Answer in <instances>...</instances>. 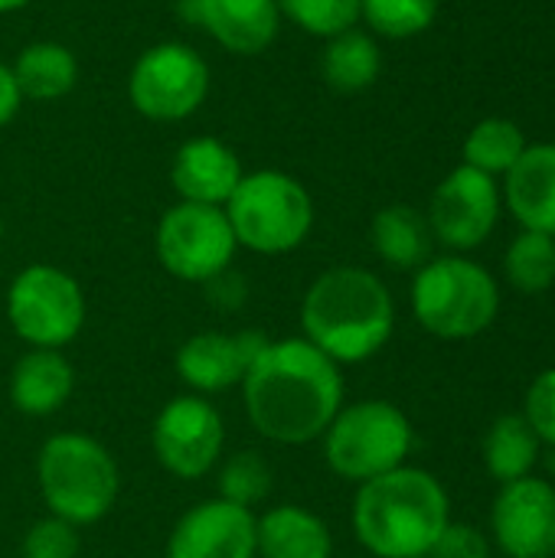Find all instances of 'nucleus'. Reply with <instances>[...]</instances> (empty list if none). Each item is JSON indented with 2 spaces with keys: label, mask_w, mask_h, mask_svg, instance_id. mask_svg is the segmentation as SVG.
I'll use <instances>...</instances> for the list:
<instances>
[{
  "label": "nucleus",
  "mask_w": 555,
  "mask_h": 558,
  "mask_svg": "<svg viewBox=\"0 0 555 558\" xmlns=\"http://www.w3.org/2000/svg\"><path fill=\"white\" fill-rule=\"evenodd\" d=\"M239 389L252 428L285 448L321 441L347 396L340 366L304 337L268 340Z\"/></svg>",
  "instance_id": "nucleus-1"
},
{
  "label": "nucleus",
  "mask_w": 555,
  "mask_h": 558,
  "mask_svg": "<svg viewBox=\"0 0 555 558\" xmlns=\"http://www.w3.org/2000/svg\"><path fill=\"white\" fill-rule=\"evenodd\" d=\"M396 333V301L386 281L360 265L327 268L301 298V337L337 366H357L386 350Z\"/></svg>",
  "instance_id": "nucleus-2"
},
{
  "label": "nucleus",
  "mask_w": 555,
  "mask_h": 558,
  "mask_svg": "<svg viewBox=\"0 0 555 558\" xmlns=\"http://www.w3.org/2000/svg\"><path fill=\"white\" fill-rule=\"evenodd\" d=\"M350 523L370 556L429 558L451 523V500L432 471L402 464L357 487Z\"/></svg>",
  "instance_id": "nucleus-3"
},
{
  "label": "nucleus",
  "mask_w": 555,
  "mask_h": 558,
  "mask_svg": "<svg viewBox=\"0 0 555 558\" xmlns=\"http://www.w3.org/2000/svg\"><path fill=\"white\" fill-rule=\"evenodd\" d=\"M36 484L49 517L85 530L111 513L121 490V471L98 438L59 432L49 435L36 454Z\"/></svg>",
  "instance_id": "nucleus-4"
},
{
  "label": "nucleus",
  "mask_w": 555,
  "mask_h": 558,
  "mask_svg": "<svg viewBox=\"0 0 555 558\" xmlns=\"http://www.w3.org/2000/svg\"><path fill=\"white\" fill-rule=\"evenodd\" d=\"M412 314L438 340H474L500 314V284L474 258L432 255L412 278Z\"/></svg>",
  "instance_id": "nucleus-5"
},
{
  "label": "nucleus",
  "mask_w": 555,
  "mask_h": 558,
  "mask_svg": "<svg viewBox=\"0 0 555 558\" xmlns=\"http://www.w3.org/2000/svg\"><path fill=\"white\" fill-rule=\"evenodd\" d=\"M239 248L255 255H288L314 229V199L304 183L285 170L245 173L222 206Z\"/></svg>",
  "instance_id": "nucleus-6"
},
{
  "label": "nucleus",
  "mask_w": 555,
  "mask_h": 558,
  "mask_svg": "<svg viewBox=\"0 0 555 558\" xmlns=\"http://www.w3.org/2000/svg\"><path fill=\"white\" fill-rule=\"evenodd\" d=\"M321 445L327 468L340 481L360 487L402 468L412 454L415 432L409 415L396 402L360 399L334 415Z\"/></svg>",
  "instance_id": "nucleus-7"
},
{
  "label": "nucleus",
  "mask_w": 555,
  "mask_h": 558,
  "mask_svg": "<svg viewBox=\"0 0 555 558\" xmlns=\"http://www.w3.org/2000/svg\"><path fill=\"white\" fill-rule=\"evenodd\" d=\"M82 284L46 262L26 265L7 288V320L29 350H62L85 327Z\"/></svg>",
  "instance_id": "nucleus-8"
},
{
  "label": "nucleus",
  "mask_w": 555,
  "mask_h": 558,
  "mask_svg": "<svg viewBox=\"0 0 555 558\" xmlns=\"http://www.w3.org/2000/svg\"><path fill=\"white\" fill-rule=\"evenodd\" d=\"M154 252L164 271L186 284H213L232 268L239 242L222 206L177 203L170 206L154 232Z\"/></svg>",
  "instance_id": "nucleus-9"
},
{
  "label": "nucleus",
  "mask_w": 555,
  "mask_h": 558,
  "mask_svg": "<svg viewBox=\"0 0 555 558\" xmlns=\"http://www.w3.org/2000/svg\"><path fill=\"white\" fill-rule=\"evenodd\" d=\"M209 95V65L186 43H157L137 56L128 75V98L147 121H186Z\"/></svg>",
  "instance_id": "nucleus-10"
},
{
  "label": "nucleus",
  "mask_w": 555,
  "mask_h": 558,
  "mask_svg": "<svg viewBox=\"0 0 555 558\" xmlns=\"http://www.w3.org/2000/svg\"><path fill=\"white\" fill-rule=\"evenodd\" d=\"M150 448L170 477L203 481L222 458L226 422L206 396L183 392L157 412L150 425Z\"/></svg>",
  "instance_id": "nucleus-11"
},
{
  "label": "nucleus",
  "mask_w": 555,
  "mask_h": 558,
  "mask_svg": "<svg viewBox=\"0 0 555 558\" xmlns=\"http://www.w3.org/2000/svg\"><path fill=\"white\" fill-rule=\"evenodd\" d=\"M500 209H504V196L497 177H487L461 163L435 186L425 216L435 242H442L455 255H464L491 239Z\"/></svg>",
  "instance_id": "nucleus-12"
},
{
  "label": "nucleus",
  "mask_w": 555,
  "mask_h": 558,
  "mask_svg": "<svg viewBox=\"0 0 555 558\" xmlns=\"http://www.w3.org/2000/svg\"><path fill=\"white\" fill-rule=\"evenodd\" d=\"M491 536L507 558H555V484L536 474L500 484Z\"/></svg>",
  "instance_id": "nucleus-13"
},
{
  "label": "nucleus",
  "mask_w": 555,
  "mask_h": 558,
  "mask_svg": "<svg viewBox=\"0 0 555 558\" xmlns=\"http://www.w3.org/2000/svg\"><path fill=\"white\" fill-rule=\"evenodd\" d=\"M265 343L268 337L258 330H239V333L203 330L180 343L173 356V369L190 392L209 399L242 386Z\"/></svg>",
  "instance_id": "nucleus-14"
},
{
  "label": "nucleus",
  "mask_w": 555,
  "mask_h": 558,
  "mask_svg": "<svg viewBox=\"0 0 555 558\" xmlns=\"http://www.w3.org/2000/svg\"><path fill=\"white\" fill-rule=\"evenodd\" d=\"M255 510L209 497L190 507L167 536V558H258Z\"/></svg>",
  "instance_id": "nucleus-15"
},
{
  "label": "nucleus",
  "mask_w": 555,
  "mask_h": 558,
  "mask_svg": "<svg viewBox=\"0 0 555 558\" xmlns=\"http://www.w3.org/2000/svg\"><path fill=\"white\" fill-rule=\"evenodd\" d=\"M177 13L236 56L265 52L281 29L275 0H177Z\"/></svg>",
  "instance_id": "nucleus-16"
},
{
  "label": "nucleus",
  "mask_w": 555,
  "mask_h": 558,
  "mask_svg": "<svg viewBox=\"0 0 555 558\" xmlns=\"http://www.w3.org/2000/svg\"><path fill=\"white\" fill-rule=\"evenodd\" d=\"M245 177L239 154L219 137H190L170 163V183L183 203L226 206Z\"/></svg>",
  "instance_id": "nucleus-17"
},
{
  "label": "nucleus",
  "mask_w": 555,
  "mask_h": 558,
  "mask_svg": "<svg viewBox=\"0 0 555 558\" xmlns=\"http://www.w3.org/2000/svg\"><path fill=\"white\" fill-rule=\"evenodd\" d=\"M500 196L523 229L555 235V144H527L504 173Z\"/></svg>",
  "instance_id": "nucleus-18"
},
{
  "label": "nucleus",
  "mask_w": 555,
  "mask_h": 558,
  "mask_svg": "<svg viewBox=\"0 0 555 558\" xmlns=\"http://www.w3.org/2000/svg\"><path fill=\"white\" fill-rule=\"evenodd\" d=\"M75 392V369L62 350H26L10 369V402L20 415H56Z\"/></svg>",
  "instance_id": "nucleus-19"
},
{
  "label": "nucleus",
  "mask_w": 555,
  "mask_h": 558,
  "mask_svg": "<svg viewBox=\"0 0 555 558\" xmlns=\"http://www.w3.org/2000/svg\"><path fill=\"white\" fill-rule=\"evenodd\" d=\"M258 558H334L330 526L301 504H278L255 520Z\"/></svg>",
  "instance_id": "nucleus-20"
},
{
  "label": "nucleus",
  "mask_w": 555,
  "mask_h": 558,
  "mask_svg": "<svg viewBox=\"0 0 555 558\" xmlns=\"http://www.w3.org/2000/svg\"><path fill=\"white\" fill-rule=\"evenodd\" d=\"M370 242H373V252L389 268H399V271H419L432 258V248H435L429 216L406 203L383 206L373 216Z\"/></svg>",
  "instance_id": "nucleus-21"
},
{
  "label": "nucleus",
  "mask_w": 555,
  "mask_h": 558,
  "mask_svg": "<svg viewBox=\"0 0 555 558\" xmlns=\"http://www.w3.org/2000/svg\"><path fill=\"white\" fill-rule=\"evenodd\" d=\"M10 69L23 101H39V105L65 98L79 82L75 52L56 39H39L23 46Z\"/></svg>",
  "instance_id": "nucleus-22"
},
{
  "label": "nucleus",
  "mask_w": 555,
  "mask_h": 558,
  "mask_svg": "<svg viewBox=\"0 0 555 558\" xmlns=\"http://www.w3.org/2000/svg\"><path fill=\"white\" fill-rule=\"evenodd\" d=\"M383 52L376 39L363 29H343L327 39L321 56V75L334 92H363L379 78Z\"/></svg>",
  "instance_id": "nucleus-23"
},
{
  "label": "nucleus",
  "mask_w": 555,
  "mask_h": 558,
  "mask_svg": "<svg viewBox=\"0 0 555 558\" xmlns=\"http://www.w3.org/2000/svg\"><path fill=\"white\" fill-rule=\"evenodd\" d=\"M540 438L520 412L500 415L484 435V468L497 484L530 477L540 461Z\"/></svg>",
  "instance_id": "nucleus-24"
},
{
  "label": "nucleus",
  "mask_w": 555,
  "mask_h": 558,
  "mask_svg": "<svg viewBox=\"0 0 555 558\" xmlns=\"http://www.w3.org/2000/svg\"><path fill=\"white\" fill-rule=\"evenodd\" d=\"M523 150L527 137L520 124L510 118H484L464 137V163L487 177H504Z\"/></svg>",
  "instance_id": "nucleus-25"
},
{
  "label": "nucleus",
  "mask_w": 555,
  "mask_h": 558,
  "mask_svg": "<svg viewBox=\"0 0 555 558\" xmlns=\"http://www.w3.org/2000/svg\"><path fill=\"white\" fill-rule=\"evenodd\" d=\"M504 278L520 294H543L555 284V239L523 229L504 252Z\"/></svg>",
  "instance_id": "nucleus-26"
},
{
  "label": "nucleus",
  "mask_w": 555,
  "mask_h": 558,
  "mask_svg": "<svg viewBox=\"0 0 555 558\" xmlns=\"http://www.w3.org/2000/svg\"><path fill=\"white\" fill-rule=\"evenodd\" d=\"M216 484H219L216 497H222L236 507L255 510L272 494V468L258 451H236L219 468Z\"/></svg>",
  "instance_id": "nucleus-27"
},
{
  "label": "nucleus",
  "mask_w": 555,
  "mask_h": 558,
  "mask_svg": "<svg viewBox=\"0 0 555 558\" xmlns=\"http://www.w3.org/2000/svg\"><path fill=\"white\" fill-rule=\"evenodd\" d=\"M442 0H363L360 20L370 23L373 33L389 39H409L425 33L438 16Z\"/></svg>",
  "instance_id": "nucleus-28"
},
{
  "label": "nucleus",
  "mask_w": 555,
  "mask_h": 558,
  "mask_svg": "<svg viewBox=\"0 0 555 558\" xmlns=\"http://www.w3.org/2000/svg\"><path fill=\"white\" fill-rule=\"evenodd\" d=\"M281 20H291L301 33L330 39L360 23L363 0H275Z\"/></svg>",
  "instance_id": "nucleus-29"
},
{
  "label": "nucleus",
  "mask_w": 555,
  "mask_h": 558,
  "mask_svg": "<svg viewBox=\"0 0 555 558\" xmlns=\"http://www.w3.org/2000/svg\"><path fill=\"white\" fill-rule=\"evenodd\" d=\"M82 530L59 520V517H43L36 520L23 543H20V558H79L82 553Z\"/></svg>",
  "instance_id": "nucleus-30"
},
{
  "label": "nucleus",
  "mask_w": 555,
  "mask_h": 558,
  "mask_svg": "<svg viewBox=\"0 0 555 558\" xmlns=\"http://www.w3.org/2000/svg\"><path fill=\"white\" fill-rule=\"evenodd\" d=\"M520 415L527 418V425L533 428L540 445L555 451V366L533 376Z\"/></svg>",
  "instance_id": "nucleus-31"
},
{
  "label": "nucleus",
  "mask_w": 555,
  "mask_h": 558,
  "mask_svg": "<svg viewBox=\"0 0 555 558\" xmlns=\"http://www.w3.org/2000/svg\"><path fill=\"white\" fill-rule=\"evenodd\" d=\"M429 558H491V539L471 523H448Z\"/></svg>",
  "instance_id": "nucleus-32"
},
{
  "label": "nucleus",
  "mask_w": 555,
  "mask_h": 558,
  "mask_svg": "<svg viewBox=\"0 0 555 558\" xmlns=\"http://www.w3.org/2000/svg\"><path fill=\"white\" fill-rule=\"evenodd\" d=\"M20 105H23V95H20V88H16L13 69L0 59V128H7V124L16 118Z\"/></svg>",
  "instance_id": "nucleus-33"
},
{
  "label": "nucleus",
  "mask_w": 555,
  "mask_h": 558,
  "mask_svg": "<svg viewBox=\"0 0 555 558\" xmlns=\"http://www.w3.org/2000/svg\"><path fill=\"white\" fill-rule=\"evenodd\" d=\"M29 0H0V13H13V10H23Z\"/></svg>",
  "instance_id": "nucleus-34"
},
{
  "label": "nucleus",
  "mask_w": 555,
  "mask_h": 558,
  "mask_svg": "<svg viewBox=\"0 0 555 558\" xmlns=\"http://www.w3.org/2000/svg\"><path fill=\"white\" fill-rule=\"evenodd\" d=\"M0 239H3V216H0Z\"/></svg>",
  "instance_id": "nucleus-35"
},
{
  "label": "nucleus",
  "mask_w": 555,
  "mask_h": 558,
  "mask_svg": "<svg viewBox=\"0 0 555 558\" xmlns=\"http://www.w3.org/2000/svg\"><path fill=\"white\" fill-rule=\"evenodd\" d=\"M553 474H555V464H553ZM553 484H555V477H553Z\"/></svg>",
  "instance_id": "nucleus-36"
},
{
  "label": "nucleus",
  "mask_w": 555,
  "mask_h": 558,
  "mask_svg": "<svg viewBox=\"0 0 555 558\" xmlns=\"http://www.w3.org/2000/svg\"><path fill=\"white\" fill-rule=\"evenodd\" d=\"M553 239H555V235H553Z\"/></svg>",
  "instance_id": "nucleus-37"
}]
</instances>
